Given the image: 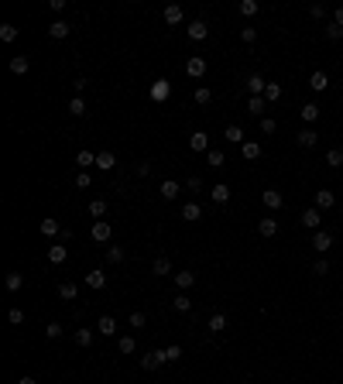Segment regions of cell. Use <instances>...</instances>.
Returning a JSON list of instances; mask_svg holds the SVG:
<instances>
[{
  "label": "cell",
  "mask_w": 343,
  "mask_h": 384,
  "mask_svg": "<svg viewBox=\"0 0 343 384\" xmlns=\"http://www.w3.org/2000/svg\"><path fill=\"white\" fill-rule=\"evenodd\" d=\"M302 227H309V230H323V210H316V206H309V210L302 213Z\"/></svg>",
  "instance_id": "6da1fadb"
},
{
  "label": "cell",
  "mask_w": 343,
  "mask_h": 384,
  "mask_svg": "<svg viewBox=\"0 0 343 384\" xmlns=\"http://www.w3.org/2000/svg\"><path fill=\"white\" fill-rule=\"evenodd\" d=\"M312 247L319 250V254H326V250L333 247V233H329V230H316V233H312Z\"/></svg>",
  "instance_id": "7a4b0ae2"
},
{
  "label": "cell",
  "mask_w": 343,
  "mask_h": 384,
  "mask_svg": "<svg viewBox=\"0 0 343 384\" xmlns=\"http://www.w3.org/2000/svg\"><path fill=\"white\" fill-rule=\"evenodd\" d=\"M186 35H189L192 41H203L206 35H210V24H206V21H189V28H186Z\"/></svg>",
  "instance_id": "3957f363"
},
{
  "label": "cell",
  "mask_w": 343,
  "mask_h": 384,
  "mask_svg": "<svg viewBox=\"0 0 343 384\" xmlns=\"http://www.w3.org/2000/svg\"><path fill=\"white\" fill-rule=\"evenodd\" d=\"M312 206H316V210H333V206H336V196H333V192L329 189H319L316 192V203H312Z\"/></svg>",
  "instance_id": "277c9868"
},
{
  "label": "cell",
  "mask_w": 343,
  "mask_h": 384,
  "mask_svg": "<svg viewBox=\"0 0 343 384\" xmlns=\"http://www.w3.org/2000/svg\"><path fill=\"white\" fill-rule=\"evenodd\" d=\"M168 93H172V82H168V79H158V82L151 86V100H154V103H165V100H168Z\"/></svg>",
  "instance_id": "5b68a950"
},
{
  "label": "cell",
  "mask_w": 343,
  "mask_h": 384,
  "mask_svg": "<svg viewBox=\"0 0 343 384\" xmlns=\"http://www.w3.org/2000/svg\"><path fill=\"white\" fill-rule=\"evenodd\" d=\"M261 203H265L268 210H282V206H285V199H282V192H278V189L261 192Z\"/></svg>",
  "instance_id": "8992f818"
},
{
  "label": "cell",
  "mask_w": 343,
  "mask_h": 384,
  "mask_svg": "<svg viewBox=\"0 0 343 384\" xmlns=\"http://www.w3.org/2000/svg\"><path fill=\"white\" fill-rule=\"evenodd\" d=\"M189 148L192 151H206L210 154V134H206V131H196V134L189 137Z\"/></svg>",
  "instance_id": "52a82bcc"
},
{
  "label": "cell",
  "mask_w": 343,
  "mask_h": 384,
  "mask_svg": "<svg viewBox=\"0 0 343 384\" xmlns=\"http://www.w3.org/2000/svg\"><path fill=\"white\" fill-rule=\"evenodd\" d=\"M265 89H268V79L265 76H258V72L247 76V93L250 96H265Z\"/></svg>",
  "instance_id": "ba28073f"
},
{
  "label": "cell",
  "mask_w": 343,
  "mask_h": 384,
  "mask_svg": "<svg viewBox=\"0 0 343 384\" xmlns=\"http://www.w3.org/2000/svg\"><path fill=\"white\" fill-rule=\"evenodd\" d=\"M309 89H312V93H323V89H329V76H326L323 69L309 76Z\"/></svg>",
  "instance_id": "9c48e42d"
},
{
  "label": "cell",
  "mask_w": 343,
  "mask_h": 384,
  "mask_svg": "<svg viewBox=\"0 0 343 384\" xmlns=\"http://www.w3.org/2000/svg\"><path fill=\"white\" fill-rule=\"evenodd\" d=\"M90 237H93L96 244H107V240H110V223L96 220V223H93V230H90Z\"/></svg>",
  "instance_id": "30bf717a"
},
{
  "label": "cell",
  "mask_w": 343,
  "mask_h": 384,
  "mask_svg": "<svg viewBox=\"0 0 343 384\" xmlns=\"http://www.w3.org/2000/svg\"><path fill=\"white\" fill-rule=\"evenodd\" d=\"M161 364H165V350H154L148 357H141V367H144V370H158Z\"/></svg>",
  "instance_id": "8fae6325"
},
{
  "label": "cell",
  "mask_w": 343,
  "mask_h": 384,
  "mask_svg": "<svg viewBox=\"0 0 343 384\" xmlns=\"http://www.w3.org/2000/svg\"><path fill=\"white\" fill-rule=\"evenodd\" d=\"M186 72H189L192 79H199L203 72H206V58H199V55H192L189 62H186Z\"/></svg>",
  "instance_id": "7c38bea8"
},
{
  "label": "cell",
  "mask_w": 343,
  "mask_h": 384,
  "mask_svg": "<svg viewBox=\"0 0 343 384\" xmlns=\"http://www.w3.org/2000/svg\"><path fill=\"white\" fill-rule=\"evenodd\" d=\"M240 154H244L247 161H258V158H261V144H258V141H244V144H240Z\"/></svg>",
  "instance_id": "4fadbf2b"
},
{
  "label": "cell",
  "mask_w": 343,
  "mask_h": 384,
  "mask_svg": "<svg viewBox=\"0 0 343 384\" xmlns=\"http://www.w3.org/2000/svg\"><path fill=\"white\" fill-rule=\"evenodd\" d=\"M48 35H52L55 41L69 38V24H65V21H52V24H48Z\"/></svg>",
  "instance_id": "5bb4252c"
},
{
  "label": "cell",
  "mask_w": 343,
  "mask_h": 384,
  "mask_svg": "<svg viewBox=\"0 0 343 384\" xmlns=\"http://www.w3.org/2000/svg\"><path fill=\"white\" fill-rule=\"evenodd\" d=\"M96 329H100L103 336H114V333H117V319H114V316H100V323H96Z\"/></svg>",
  "instance_id": "9a60e30c"
},
{
  "label": "cell",
  "mask_w": 343,
  "mask_h": 384,
  "mask_svg": "<svg viewBox=\"0 0 343 384\" xmlns=\"http://www.w3.org/2000/svg\"><path fill=\"white\" fill-rule=\"evenodd\" d=\"M299 144H302V148H316V144H319V134H316L312 127H305V131H299Z\"/></svg>",
  "instance_id": "2e32d148"
},
{
  "label": "cell",
  "mask_w": 343,
  "mask_h": 384,
  "mask_svg": "<svg viewBox=\"0 0 343 384\" xmlns=\"http://www.w3.org/2000/svg\"><path fill=\"white\" fill-rule=\"evenodd\" d=\"M258 233H261V237H275V233H278V220H271V216H265V220L258 223Z\"/></svg>",
  "instance_id": "e0dca14e"
},
{
  "label": "cell",
  "mask_w": 343,
  "mask_h": 384,
  "mask_svg": "<svg viewBox=\"0 0 343 384\" xmlns=\"http://www.w3.org/2000/svg\"><path fill=\"white\" fill-rule=\"evenodd\" d=\"M114 165H117L114 151H100V154H96V168H103V172H110Z\"/></svg>",
  "instance_id": "ac0fdd59"
},
{
  "label": "cell",
  "mask_w": 343,
  "mask_h": 384,
  "mask_svg": "<svg viewBox=\"0 0 343 384\" xmlns=\"http://www.w3.org/2000/svg\"><path fill=\"white\" fill-rule=\"evenodd\" d=\"M265 107H268L265 96H250V100H247V110H250L254 117H265Z\"/></svg>",
  "instance_id": "d6986e66"
},
{
  "label": "cell",
  "mask_w": 343,
  "mask_h": 384,
  "mask_svg": "<svg viewBox=\"0 0 343 384\" xmlns=\"http://www.w3.org/2000/svg\"><path fill=\"white\" fill-rule=\"evenodd\" d=\"M28 69H31V62H28L24 55H14V58H11V72H14V76H24Z\"/></svg>",
  "instance_id": "ffe728a7"
},
{
  "label": "cell",
  "mask_w": 343,
  "mask_h": 384,
  "mask_svg": "<svg viewBox=\"0 0 343 384\" xmlns=\"http://www.w3.org/2000/svg\"><path fill=\"white\" fill-rule=\"evenodd\" d=\"M319 114H323V110H319V103H305V107H302V120H305V124H316V120H319Z\"/></svg>",
  "instance_id": "44dd1931"
},
{
  "label": "cell",
  "mask_w": 343,
  "mask_h": 384,
  "mask_svg": "<svg viewBox=\"0 0 343 384\" xmlns=\"http://www.w3.org/2000/svg\"><path fill=\"white\" fill-rule=\"evenodd\" d=\"M65 257H69V250L62 247V244H55V247H48V261H52V264H65Z\"/></svg>",
  "instance_id": "7402d4cb"
},
{
  "label": "cell",
  "mask_w": 343,
  "mask_h": 384,
  "mask_svg": "<svg viewBox=\"0 0 343 384\" xmlns=\"http://www.w3.org/2000/svg\"><path fill=\"white\" fill-rule=\"evenodd\" d=\"M45 237H62V227H58V220H41V227H38Z\"/></svg>",
  "instance_id": "603a6c76"
},
{
  "label": "cell",
  "mask_w": 343,
  "mask_h": 384,
  "mask_svg": "<svg viewBox=\"0 0 343 384\" xmlns=\"http://www.w3.org/2000/svg\"><path fill=\"white\" fill-rule=\"evenodd\" d=\"M86 285L100 292V288L107 285V274H103V271H90V274H86Z\"/></svg>",
  "instance_id": "cb8c5ba5"
},
{
  "label": "cell",
  "mask_w": 343,
  "mask_h": 384,
  "mask_svg": "<svg viewBox=\"0 0 343 384\" xmlns=\"http://www.w3.org/2000/svg\"><path fill=\"white\" fill-rule=\"evenodd\" d=\"M172 278H175V285L182 288V292H186V288H192V281H196V274H192V271H179V274H172Z\"/></svg>",
  "instance_id": "d4e9b609"
},
{
  "label": "cell",
  "mask_w": 343,
  "mask_h": 384,
  "mask_svg": "<svg viewBox=\"0 0 343 384\" xmlns=\"http://www.w3.org/2000/svg\"><path fill=\"white\" fill-rule=\"evenodd\" d=\"M223 137H227L230 144H244V131H240V127H237V124H230L227 131H223Z\"/></svg>",
  "instance_id": "484cf974"
},
{
  "label": "cell",
  "mask_w": 343,
  "mask_h": 384,
  "mask_svg": "<svg viewBox=\"0 0 343 384\" xmlns=\"http://www.w3.org/2000/svg\"><path fill=\"white\" fill-rule=\"evenodd\" d=\"M210 196H213V203H227V199H230V185H223V182H216Z\"/></svg>",
  "instance_id": "4316f807"
},
{
  "label": "cell",
  "mask_w": 343,
  "mask_h": 384,
  "mask_svg": "<svg viewBox=\"0 0 343 384\" xmlns=\"http://www.w3.org/2000/svg\"><path fill=\"white\" fill-rule=\"evenodd\" d=\"M326 165H329V168H340L343 165V148H329V151H326Z\"/></svg>",
  "instance_id": "83f0119b"
},
{
  "label": "cell",
  "mask_w": 343,
  "mask_h": 384,
  "mask_svg": "<svg viewBox=\"0 0 343 384\" xmlns=\"http://www.w3.org/2000/svg\"><path fill=\"white\" fill-rule=\"evenodd\" d=\"M199 216H203V210H199L196 203H186V206H182V220H189V223H196Z\"/></svg>",
  "instance_id": "f1b7e54d"
},
{
  "label": "cell",
  "mask_w": 343,
  "mask_h": 384,
  "mask_svg": "<svg viewBox=\"0 0 343 384\" xmlns=\"http://www.w3.org/2000/svg\"><path fill=\"white\" fill-rule=\"evenodd\" d=\"M58 295H62L65 302H72V299H76V295H79V288L72 285V281H62V285H58Z\"/></svg>",
  "instance_id": "f546056e"
},
{
  "label": "cell",
  "mask_w": 343,
  "mask_h": 384,
  "mask_svg": "<svg viewBox=\"0 0 343 384\" xmlns=\"http://www.w3.org/2000/svg\"><path fill=\"white\" fill-rule=\"evenodd\" d=\"M206 161H210L213 168H223V161H227V154L220 151V148H210V154H206Z\"/></svg>",
  "instance_id": "4dcf8cb0"
},
{
  "label": "cell",
  "mask_w": 343,
  "mask_h": 384,
  "mask_svg": "<svg viewBox=\"0 0 343 384\" xmlns=\"http://www.w3.org/2000/svg\"><path fill=\"white\" fill-rule=\"evenodd\" d=\"M165 21H168V24H179V21H182V7H179V4H168V7H165Z\"/></svg>",
  "instance_id": "1f68e13d"
},
{
  "label": "cell",
  "mask_w": 343,
  "mask_h": 384,
  "mask_svg": "<svg viewBox=\"0 0 343 384\" xmlns=\"http://www.w3.org/2000/svg\"><path fill=\"white\" fill-rule=\"evenodd\" d=\"M117 350H120V353H134V350H137V340H134V336H120V340H117Z\"/></svg>",
  "instance_id": "d6a6232c"
},
{
  "label": "cell",
  "mask_w": 343,
  "mask_h": 384,
  "mask_svg": "<svg viewBox=\"0 0 343 384\" xmlns=\"http://www.w3.org/2000/svg\"><path fill=\"white\" fill-rule=\"evenodd\" d=\"M265 100H268V103H278V100H282V86H278V82H268Z\"/></svg>",
  "instance_id": "836d02e7"
},
{
  "label": "cell",
  "mask_w": 343,
  "mask_h": 384,
  "mask_svg": "<svg viewBox=\"0 0 343 384\" xmlns=\"http://www.w3.org/2000/svg\"><path fill=\"white\" fill-rule=\"evenodd\" d=\"M210 329H213V333L227 329V316H223V312H213V316H210Z\"/></svg>",
  "instance_id": "e575fe53"
},
{
  "label": "cell",
  "mask_w": 343,
  "mask_h": 384,
  "mask_svg": "<svg viewBox=\"0 0 343 384\" xmlns=\"http://www.w3.org/2000/svg\"><path fill=\"white\" fill-rule=\"evenodd\" d=\"M172 306H175V312H189L192 302H189V295H175V299H172Z\"/></svg>",
  "instance_id": "d590c367"
},
{
  "label": "cell",
  "mask_w": 343,
  "mask_h": 384,
  "mask_svg": "<svg viewBox=\"0 0 343 384\" xmlns=\"http://www.w3.org/2000/svg\"><path fill=\"white\" fill-rule=\"evenodd\" d=\"M161 196H165V199H175V196H179V182H161Z\"/></svg>",
  "instance_id": "8d00e7d4"
},
{
  "label": "cell",
  "mask_w": 343,
  "mask_h": 384,
  "mask_svg": "<svg viewBox=\"0 0 343 384\" xmlns=\"http://www.w3.org/2000/svg\"><path fill=\"white\" fill-rule=\"evenodd\" d=\"M210 100H213V89H206V86H199V89H196V103H199V107H206Z\"/></svg>",
  "instance_id": "74e56055"
},
{
  "label": "cell",
  "mask_w": 343,
  "mask_h": 384,
  "mask_svg": "<svg viewBox=\"0 0 343 384\" xmlns=\"http://www.w3.org/2000/svg\"><path fill=\"white\" fill-rule=\"evenodd\" d=\"M69 114H76V117L86 114V103H82V96H72V103H69Z\"/></svg>",
  "instance_id": "f35d334b"
},
{
  "label": "cell",
  "mask_w": 343,
  "mask_h": 384,
  "mask_svg": "<svg viewBox=\"0 0 343 384\" xmlns=\"http://www.w3.org/2000/svg\"><path fill=\"white\" fill-rule=\"evenodd\" d=\"M21 285H24V278H21L18 271H11V274H7V292H18Z\"/></svg>",
  "instance_id": "ab89813d"
},
{
  "label": "cell",
  "mask_w": 343,
  "mask_h": 384,
  "mask_svg": "<svg viewBox=\"0 0 343 384\" xmlns=\"http://www.w3.org/2000/svg\"><path fill=\"white\" fill-rule=\"evenodd\" d=\"M154 274H172V261L168 257H158V261H154Z\"/></svg>",
  "instance_id": "60d3db41"
},
{
  "label": "cell",
  "mask_w": 343,
  "mask_h": 384,
  "mask_svg": "<svg viewBox=\"0 0 343 384\" xmlns=\"http://www.w3.org/2000/svg\"><path fill=\"white\" fill-rule=\"evenodd\" d=\"M0 38L14 41V38H18V28H14V24H0Z\"/></svg>",
  "instance_id": "b9f144b4"
},
{
  "label": "cell",
  "mask_w": 343,
  "mask_h": 384,
  "mask_svg": "<svg viewBox=\"0 0 343 384\" xmlns=\"http://www.w3.org/2000/svg\"><path fill=\"white\" fill-rule=\"evenodd\" d=\"M240 14H244V18H254V14H258V4H254V0H240Z\"/></svg>",
  "instance_id": "7bdbcfd3"
},
{
  "label": "cell",
  "mask_w": 343,
  "mask_h": 384,
  "mask_svg": "<svg viewBox=\"0 0 343 384\" xmlns=\"http://www.w3.org/2000/svg\"><path fill=\"white\" fill-rule=\"evenodd\" d=\"M76 343L79 346H90V343H93V333H90V329H76Z\"/></svg>",
  "instance_id": "ee69618b"
},
{
  "label": "cell",
  "mask_w": 343,
  "mask_h": 384,
  "mask_svg": "<svg viewBox=\"0 0 343 384\" xmlns=\"http://www.w3.org/2000/svg\"><path fill=\"white\" fill-rule=\"evenodd\" d=\"M103 213H107V203H103V199H93V203H90V216H103Z\"/></svg>",
  "instance_id": "f6af8a7d"
},
{
  "label": "cell",
  "mask_w": 343,
  "mask_h": 384,
  "mask_svg": "<svg viewBox=\"0 0 343 384\" xmlns=\"http://www.w3.org/2000/svg\"><path fill=\"white\" fill-rule=\"evenodd\" d=\"M275 131H278V124L271 117H261V134H275Z\"/></svg>",
  "instance_id": "bcb514c9"
},
{
  "label": "cell",
  "mask_w": 343,
  "mask_h": 384,
  "mask_svg": "<svg viewBox=\"0 0 343 384\" xmlns=\"http://www.w3.org/2000/svg\"><path fill=\"white\" fill-rule=\"evenodd\" d=\"M326 38H329V41H340L343 38V28H340V24H329V28H326Z\"/></svg>",
  "instance_id": "7dc6e473"
},
{
  "label": "cell",
  "mask_w": 343,
  "mask_h": 384,
  "mask_svg": "<svg viewBox=\"0 0 343 384\" xmlns=\"http://www.w3.org/2000/svg\"><path fill=\"white\" fill-rule=\"evenodd\" d=\"M107 261H110V264H120V261H124V250H120V247H110V250H107Z\"/></svg>",
  "instance_id": "c3c4849f"
},
{
  "label": "cell",
  "mask_w": 343,
  "mask_h": 384,
  "mask_svg": "<svg viewBox=\"0 0 343 384\" xmlns=\"http://www.w3.org/2000/svg\"><path fill=\"white\" fill-rule=\"evenodd\" d=\"M76 161H79V165H96V154L93 151H79Z\"/></svg>",
  "instance_id": "681fc988"
},
{
  "label": "cell",
  "mask_w": 343,
  "mask_h": 384,
  "mask_svg": "<svg viewBox=\"0 0 343 384\" xmlns=\"http://www.w3.org/2000/svg\"><path fill=\"white\" fill-rule=\"evenodd\" d=\"M144 323H148V316H144V312H131V326L134 329H141Z\"/></svg>",
  "instance_id": "f907efd6"
},
{
  "label": "cell",
  "mask_w": 343,
  "mask_h": 384,
  "mask_svg": "<svg viewBox=\"0 0 343 384\" xmlns=\"http://www.w3.org/2000/svg\"><path fill=\"white\" fill-rule=\"evenodd\" d=\"M179 357H182V346H179V343H172L168 350H165V360H179Z\"/></svg>",
  "instance_id": "816d5d0a"
},
{
  "label": "cell",
  "mask_w": 343,
  "mask_h": 384,
  "mask_svg": "<svg viewBox=\"0 0 343 384\" xmlns=\"http://www.w3.org/2000/svg\"><path fill=\"white\" fill-rule=\"evenodd\" d=\"M312 274H319V278H323V274H329V264H326V257H323V261H316V264H312Z\"/></svg>",
  "instance_id": "f5cc1de1"
},
{
  "label": "cell",
  "mask_w": 343,
  "mask_h": 384,
  "mask_svg": "<svg viewBox=\"0 0 343 384\" xmlns=\"http://www.w3.org/2000/svg\"><path fill=\"white\" fill-rule=\"evenodd\" d=\"M240 38L247 41V45H254V41H258V31H254V28H244V31H240Z\"/></svg>",
  "instance_id": "db71d44e"
},
{
  "label": "cell",
  "mask_w": 343,
  "mask_h": 384,
  "mask_svg": "<svg viewBox=\"0 0 343 384\" xmlns=\"http://www.w3.org/2000/svg\"><path fill=\"white\" fill-rule=\"evenodd\" d=\"M45 333H48V340H58V336H62V326H58V323H48Z\"/></svg>",
  "instance_id": "11a10c76"
},
{
  "label": "cell",
  "mask_w": 343,
  "mask_h": 384,
  "mask_svg": "<svg viewBox=\"0 0 343 384\" xmlns=\"http://www.w3.org/2000/svg\"><path fill=\"white\" fill-rule=\"evenodd\" d=\"M7 319L18 326V323H24V312H21V309H11V312H7Z\"/></svg>",
  "instance_id": "9f6ffc18"
},
{
  "label": "cell",
  "mask_w": 343,
  "mask_h": 384,
  "mask_svg": "<svg viewBox=\"0 0 343 384\" xmlns=\"http://www.w3.org/2000/svg\"><path fill=\"white\" fill-rule=\"evenodd\" d=\"M309 14H312V18H326V7H323V4H312Z\"/></svg>",
  "instance_id": "6f0895ef"
},
{
  "label": "cell",
  "mask_w": 343,
  "mask_h": 384,
  "mask_svg": "<svg viewBox=\"0 0 343 384\" xmlns=\"http://www.w3.org/2000/svg\"><path fill=\"white\" fill-rule=\"evenodd\" d=\"M186 185H189L192 192H199V189H203V178H199V175H192V178H189V182H186Z\"/></svg>",
  "instance_id": "680465c9"
},
{
  "label": "cell",
  "mask_w": 343,
  "mask_h": 384,
  "mask_svg": "<svg viewBox=\"0 0 343 384\" xmlns=\"http://www.w3.org/2000/svg\"><path fill=\"white\" fill-rule=\"evenodd\" d=\"M76 185H79V189H86V185H90V175L79 172V175H76Z\"/></svg>",
  "instance_id": "91938a15"
},
{
  "label": "cell",
  "mask_w": 343,
  "mask_h": 384,
  "mask_svg": "<svg viewBox=\"0 0 343 384\" xmlns=\"http://www.w3.org/2000/svg\"><path fill=\"white\" fill-rule=\"evenodd\" d=\"M333 24H340V28H343V7H336V14H333Z\"/></svg>",
  "instance_id": "94428289"
},
{
  "label": "cell",
  "mask_w": 343,
  "mask_h": 384,
  "mask_svg": "<svg viewBox=\"0 0 343 384\" xmlns=\"http://www.w3.org/2000/svg\"><path fill=\"white\" fill-rule=\"evenodd\" d=\"M18 384H35V377H21V381Z\"/></svg>",
  "instance_id": "6125c7cd"
}]
</instances>
